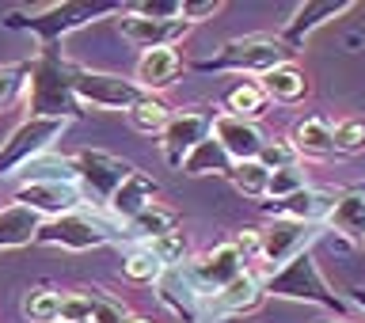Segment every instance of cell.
Wrapping results in <instances>:
<instances>
[{"label":"cell","instance_id":"44","mask_svg":"<svg viewBox=\"0 0 365 323\" xmlns=\"http://www.w3.org/2000/svg\"><path fill=\"white\" fill-rule=\"evenodd\" d=\"M84 323H91V319H84Z\"/></svg>","mask_w":365,"mask_h":323},{"label":"cell","instance_id":"31","mask_svg":"<svg viewBox=\"0 0 365 323\" xmlns=\"http://www.w3.org/2000/svg\"><path fill=\"white\" fill-rule=\"evenodd\" d=\"M164 270H168V267H164V262H160L148 247H137L133 255H125V262H122V274H125L130 282H137V285H156Z\"/></svg>","mask_w":365,"mask_h":323},{"label":"cell","instance_id":"33","mask_svg":"<svg viewBox=\"0 0 365 323\" xmlns=\"http://www.w3.org/2000/svg\"><path fill=\"white\" fill-rule=\"evenodd\" d=\"M331 148L342 156L361 153L365 148V118H342V122L331 125Z\"/></svg>","mask_w":365,"mask_h":323},{"label":"cell","instance_id":"36","mask_svg":"<svg viewBox=\"0 0 365 323\" xmlns=\"http://www.w3.org/2000/svg\"><path fill=\"white\" fill-rule=\"evenodd\" d=\"M255 160H259L267 171H282V168L301 164V156H297V148H293L289 141H262V148H259Z\"/></svg>","mask_w":365,"mask_h":323},{"label":"cell","instance_id":"10","mask_svg":"<svg viewBox=\"0 0 365 323\" xmlns=\"http://www.w3.org/2000/svg\"><path fill=\"white\" fill-rule=\"evenodd\" d=\"M118 34L137 50H175V42L187 39V23L182 19H141L133 11H118Z\"/></svg>","mask_w":365,"mask_h":323},{"label":"cell","instance_id":"8","mask_svg":"<svg viewBox=\"0 0 365 323\" xmlns=\"http://www.w3.org/2000/svg\"><path fill=\"white\" fill-rule=\"evenodd\" d=\"M73 96L76 103H91V107L103 111H130L148 91H141L137 80H125L118 73H96V68L73 65Z\"/></svg>","mask_w":365,"mask_h":323},{"label":"cell","instance_id":"3","mask_svg":"<svg viewBox=\"0 0 365 323\" xmlns=\"http://www.w3.org/2000/svg\"><path fill=\"white\" fill-rule=\"evenodd\" d=\"M293 50L274 34H247V39H228L213 57L194 61L198 73H270L278 65H289Z\"/></svg>","mask_w":365,"mask_h":323},{"label":"cell","instance_id":"17","mask_svg":"<svg viewBox=\"0 0 365 323\" xmlns=\"http://www.w3.org/2000/svg\"><path fill=\"white\" fill-rule=\"evenodd\" d=\"M156 297H160V304L179 316V323H202V297L205 293L194 289V282L182 274V267H168L160 274Z\"/></svg>","mask_w":365,"mask_h":323},{"label":"cell","instance_id":"28","mask_svg":"<svg viewBox=\"0 0 365 323\" xmlns=\"http://www.w3.org/2000/svg\"><path fill=\"white\" fill-rule=\"evenodd\" d=\"M125 118H130V125L137 133H164V125L171 122V107L156 96H145L125 111Z\"/></svg>","mask_w":365,"mask_h":323},{"label":"cell","instance_id":"37","mask_svg":"<svg viewBox=\"0 0 365 323\" xmlns=\"http://www.w3.org/2000/svg\"><path fill=\"white\" fill-rule=\"evenodd\" d=\"M153 255L164 262V267H182V259H187V236L182 232H168V236H160L153 240V244H145Z\"/></svg>","mask_w":365,"mask_h":323},{"label":"cell","instance_id":"25","mask_svg":"<svg viewBox=\"0 0 365 323\" xmlns=\"http://www.w3.org/2000/svg\"><path fill=\"white\" fill-rule=\"evenodd\" d=\"M327 221L335 225V232L346 240H365V190H346L335 198V210L327 213Z\"/></svg>","mask_w":365,"mask_h":323},{"label":"cell","instance_id":"43","mask_svg":"<svg viewBox=\"0 0 365 323\" xmlns=\"http://www.w3.org/2000/svg\"><path fill=\"white\" fill-rule=\"evenodd\" d=\"M319 323H335V319H319ZM339 323H342V319H339Z\"/></svg>","mask_w":365,"mask_h":323},{"label":"cell","instance_id":"20","mask_svg":"<svg viewBox=\"0 0 365 323\" xmlns=\"http://www.w3.org/2000/svg\"><path fill=\"white\" fill-rule=\"evenodd\" d=\"M179 73H182L179 50H145L141 61H137V88L153 96V91L175 84Z\"/></svg>","mask_w":365,"mask_h":323},{"label":"cell","instance_id":"5","mask_svg":"<svg viewBox=\"0 0 365 323\" xmlns=\"http://www.w3.org/2000/svg\"><path fill=\"white\" fill-rule=\"evenodd\" d=\"M65 125H68L65 118H23L8 133V141L0 145V179L19 171V168H27L31 160H38L65 133Z\"/></svg>","mask_w":365,"mask_h":323},{"label":"cell","instance_id":"29","mask_svg":"<svg viewBox=\"0 0 365 323\" xmlns=\"http://www.w3.org/2000/svg\"><path fill=\"white\" fill-rule=\"evenodd\" d=\"M228 179H232V187H236L240 194H247V198H267L270 171L262 168L259 160H240V164H232Z\"/></svg>","mask_w":365,"mask_h":323},{"label":"cell","instance_id":"40","mask_svg":"<svg viewBox=\"0 0 365 323\" xmlns=\"http://www.w3.org/2000/svg\"><path fill=\"white\" fill-rule=\"evenodd\" d=\"M232 247L240 251V259H259V232L255 228H244V232H240L236 240H232Z\"/></svg>","mask_w":365,"mask_h":323},{"label":"cell","instance_id":"12","mask_svg":"<svg viewBox=\"0 0 365 323\" xmlns=\"http://www.w3.org/2000/svg\"><path fill=\"white\" fill-rule=\"evenodd\" d=\"M346 11H354V0H304V4L293 11V19L282 27L278 39L289 46L293 53H301L304 42L312 39V31H319L324 23L339 19V16H346Z\"/></svg>","mask_w":365,"mask_h":323},{"label":"cell","instance_id":"1","mask_svg":"<svg viewBox=\"0 0 365 323\" xmlns=\"http://www.w3.org/2000/svg\"><path fill=\"white\" fill-rule=\"evenodd\" d=\"M27 103L31 118H73L80 103L73 96V65L65 61L53 46H42L38 61H31V80H27Z\"/></svg>","mask_w":365,"mask_h":323},{"label":"cell","instance_id":"4","mask_svg":"<svg viewBox=\"0 0 365 323\" xmlns=\"http://www.w3.org/2000/svg\"><path fill=\"white\" fill-rule=\"evenodd\" d=\"M118 4H107V0H99V4H50L42 11H31V16H19V11H11L4 19L11 31H31L38 34L46 46H53L57 39H65L68 31H80L88 27V23H96L99 16H118Z\"/></svg>","mask_w":365,"mask_h":323},{"label":"cell","instance_id":"16","mask_svg":"<svg viewBox=\"0 0 365 323\" xmlns=\"http://www.w3.org/2000/svg\"><path fill=\"white\" fill-rule=\"evenodd\" d=\"M210 137L225 148L232 164H240V160H255L259 148H262V141H267V137L259 133L255 122L232 118V114H217V118L210 122Z\"/></svg>","mask_w":365,"mask_h":323},{"label":"cell","instance_id":"42","mask_svg":"<svg viewBox=\"0 0 365 323\" xmlns=\"http://www.w3.org/2000/svg\"><path fill=\"white\" fill-rule=\"evenodd\" d=\"M122 323H153V319H148V316H130V312H125Z\"/></svg>","mask_w":365,"mask_h":323},{"label":"cell","instance_id":"9","mask_svg":"<svg viewBox=\"0 0 365 323\" xmlns=\"http://www.w3.org/2000/svg\"><path fill=\"white\" fill-rule=\"evenodd\" d=\"M319 240L316 225H304V221H289V217H270V225L259 232V259L267 262L270 270L285 267L289 259L304 255Z\"/></svg>","mask_w":365,"mask_h":323},{"label":"cell","instance_id":"14","mask_svg":"<svg viewBox=\"0 0 365 323\" xmlns=\"http://www.w3.org/2000/svg\"><path fill=\"white\" fill-rule=\"evenodd\" d=\"M335 198H339V190L312 187V183H308L304 190L289 194V198L262 202V213L267 217H289V221H304V225H319V221H327L331 210H335Z\"/></svg>","mask_w":365,"mask_h":323},{"label":"cell","instance_id":"13","mask_svg":"<svg viewBox=\"0 0 365 323\" xmlns=\"http://www.w3.org/2000/svg\"><path fill=\"white\" fill-rule=\"evenodd\" d=\"M16 205H27L42 221H53L61 213L80 210V187L76 183H19Z\"/></svg>","mask_w":365,"mask_h":323},{"label":"cell","instance_id":"26","mask_svg":"<svg viewBox=\"0 0 365 323\" xmlns=\"http://www.w3.org/2000/svg\"><path fill=\"white\" fill-rule=\"evenodd\" d=\"M179 168H182V175H228V171H232V160H228V153L213 141V137H205V141H198L187 156H182Z\"/></svg>","mask_w":365,"mask_h":323},{"label":"cell","instance_id":"11","mask_svg":"<svg viewBox=\"0 0 365 323\" xmlns=\"http://www.w3.org/2000/svg\"><path fill=\"white\" fill-rule=\"evenodd\" d=\"M182 274L194 282L198 293H217V289H225L228 282H236L240 274H244V259H240V251L232 244H221V247L198 255L194 262H182Z\"/></svg>","mask_w":365,"mask_h":323},{"label":"cell","instance_id":"15","mask_svg":"<svg viewBox=\"0 0 365 323\" xmlns=\"http://www.w3.org/2000/svg\"><path fill=\"white\" fill-rule=\"evenodd\" d=\"M210 122L213 114H202V111H182V114H171V122L164 125L160 133V145H164V160L171 168L182 164V156L190 153L198 141L210 137Z\"/></svg>","mask_w":365,"mask_h":323},{"label":"cell","instance_id":"32","mask_svg":"<svg viewBox=\"0 0 365 323\" xmlns=\"http://www.w3.org/2000/svg\"><path fill=\"white\" fill-rule=\"evenodd\" d=\"M31 80V61H11V65H0V111H8L11 103L23 96Z\"/></svg>","mask_w":365,"mask_h":323},{"label":"cell","instance_id":"6","mask_svg":"<svg viewBox=\"0 0 365 323\" xmlns=\"http://www.w3.org/2000/svg\"><path fill=\"white\" fill-rule=\"evenodd\" d=\"M118 236L107 221H99V217L91 213H61L53 217V221H42L38 236H34V244H46V247H65V251H91V247H103L110 244V240Z\"/></svg>","mask_w":365,"mask_h":323},{"label":"cell","instance_id":"45","mask_svg":"<svg viewBox=\"0 0 365 323\" xmlns=\"http://www.w3.org/2000/svg\"><path fill=\"white\" fill-rule=\"evenodd\" d=\"M361 244H365V240H361Z\"/></svg>","mask_w":365,"mask_h":323},{"label":"cell","instance_id":"41","mask_svg":"<svg viewBox=\"0 0 365 323\" xmlns=\"http://www.w3.org/2000/svg\"><path fill=\"white\" fill-rule=\"evenodd\" d=\"M350 301H354V304H358L361 312H365V289H350Z\"/></svg>","mask_w":365,"mask_h":323},{"label":"cell","instance_id":"34","mask_svg":"<svg viewBox=\"0 0 365 323\" xmlns=\"http://www.w3.org/2000/svg\"><path fill=\"white\" fill-rule=\"evenodd\" d=\"M308 187V171L301 164L293 168H282V171H270V183H267V198L278 202V198H289V194L304 190Z\"/></svg>","mask_w":365,"mask_h":323},{"label":"cell","instance_id":"38","mask_svg":"<svg viewBox=\"0 0 365 323\" xmlns=\"http://www.w3.org/2000/svg\"><path fill=\"white\" fill-rule=\"evenodd\" d=\"M125 11H133L141 19H182V0H141Z\"/></svg>","mask_w":365,"mask_h":323},{"label":"cell","instance_id":"22","mask_svg":"<svg viewBox=\"0 0 365 323\" xmlns=\"http://www.w3.org/2000/svg\"><path fill=\"white\" fill-rule=\"evenodd\" d=\"M289 145L297 148V156L308 160H327L335 148H331V122L324 114H308V118L297 122V130L289 137Z\"/></svg>","mask_w":365,"mask_h":323},{"label":"cell","instance_id":"39","mask_svg":"<svg viewBox=\"0 0 365 323\" xmlns=\"http://www.w3.org/2000/svg\"><path fill=\"white\" fill-rule=\"evenodd\" d=\"M225 4L221 0H205V4H187V0H182V23H205V19H213L217 11H221Z\"/></svg>","mask_w":365,"mask_h":323},{"label":"cell","instance_id":"24","mask_svg":"<svg viewBox=\"0 0 365 323\" xmlns=\"http://www.w3.org/2000/svg\"><path fill=\"white\" fill-rule=\"evenodd\" d=\"M259 88H262V96L274 99V103H301L304 91H308V80L297 65H278V68H270V73L259 76Z\"/></svg>","mask_w":365,"mask_h":323},{"label":"cell","instance_id":"2","mask_svg":"<svg viewBox=\"0 0 365 323\" xmlns=\"http://www.w3.org/2000/svg\"><path fill=\"white\" fill-rule=\"evenodd\" d=\"M262 297H282V301L319 304V308H327V312H335V316L346 312V301H342V297L327 285L324 274H319L312 251H304V255L289 259L285 267L270 270L267 278H262Z\"/></svg>","mask_w":365,"mask_h":323},{"label":"cell","instance_id":"19","mask_svg":"<svg viewBox=\"0 0 365 323\" xmlns=\"http://www.w3.org/2000/svg\"><path fill=\"white\" fill-rule=\"evenodd\" d=\"M156 194H160L156 183L148 179V175H141V171H133V175L110 194V202H107V205H110V213L118 217V221H133L137 213H145L148 205L156 202Z\"/></svg>","mask_w":365,"mask_h":323},{"label":"cell","instance_id":"18","mask_svg":"<svg viewBox=\"0 0 365 323\" xmlns=\"http://www.w3.org/2000/svg\"><path fill=\"white\" fill-rule=\"evenodd\" d=\"M213 304H217V312H221V316H247V312H255V308L262 304V282L251 270H244L236 282H228L225 289L213 293L210 308Z\"/></svg>","mask_w":365,"mask_h":323},{"label":"cell","instance_id":"35","mask_svg":"<svg viewBox=\"0 0 365 323\" xmlns=\"http://www.w3.org/2000/svg\"><path fill=\"white\" fill-rule=\"evenodd\" d=\"M88 293V319L91 323H122L125 304H118L114 297H107L103 289H84Z\"/></svg>","mask_w":365,"mask_h":323},{"label":"cell","instance_id":"21","mask_svg":"<svg viewBox=\"0 0 365 323\" xmlns=\"http://www.w3.org/2000/svg\"><path fill=\"white\" fill-rule=\"evenodd\" d=\"M38 228H42V217L34 210H27V205H4L0 210V251L34 244Z\"/></svg>","mask_w":365,"mask_h":323},{"label":"cell","instance_id":"30","mask_svg":"<svg viewBox=\"0 0 365 323\" xmlns=\"http://www.w3.org/2000/svg\"><path fill=\"white\" fill-rule=\"evenodd\" d=\"M23 316L31 323H61V293L53 289H31L23 297Z\"/></svg>","mask_w":365,"mask_h":323},{"label":"cell","instance_id":"23","mask_svg":"<svg viewBox=\"0 0 365 323\" xmlns=\"http://www.w3.org/2000/svg\"><path fill=\"white\" fill-rule=\"evenodd\" d=\"M168 232H179V213L160 202H153L145 213H137L133 221H125V240H137V244H153Z\"/></svg>","mask_w":365,"mask_h":323},{"label":"cell","instance_id":"7","mask_svg":"<svg viewBox=\"0 0 365 323\" xmlns=\"http://www.w3.org/2000/svg\"><path fill=\"white\" fill-rule=\"evenodd\" d=\"M68 168H73L80 187L99 202H110V194L137 171L130 160L110 156V153H103V148H76V153L68 156Z\"/></svg>","mask_w":365,"mask_h":323},{"label":"cell","instance_id":"27","mask_svg":"<svg viewBox=\"0 0 365 323\" xmlns=\"http://www.w3.org/2000/svg\"><path fill=\"white\" fill-rule=\"evenodd\" d=\"M267 96H262V88H259V80H244V84H236V88H228L225 91V107L232 118H244V122H255L262 111H267Z\"/></svg>","mask_w":365,"mask_h":323}]
</instances>
